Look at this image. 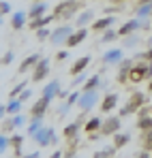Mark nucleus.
<instances>
[{
  "label": "nucleus",
  "mask_w": 152,
  "mask_h": 158,
  "mask_svg": "<svg viewBox=\"0 0 152 158\" xmlns=\"http://www.w3.org/2000/svg\"><path fill=\"white\" fill-rule=\"evenodd\" d=\"M111 152H114V150H103V152H99V154H97V156H109V154H111Z\"/></svg>",
  "instance_id": "49530a36"
},
{
  "label": "nucleus",
  "mask_w": 152,
  "mask_h": 158,
  "mask_svg": "<svg viewBox=\"0 0 152 158\" xmlns=\"http://www.w3.org/2000/svg\"><path fill=\"white\" fill-rule=\"evenodd\" d=\"M41 126H43V118H32V122H30V126H28V135L34 137Z\"/></svg>",
  "instance_id": "393cba45"
},
{
  "label": "nucleus",
  "mask_w": 152,
  "mask_h": 158,
  "mask_svg": "<svg viewBox=\"0 0 152 158\" xmlns=\"http://www.w3.org/2000/svg\"><path fill=\"white\" fill-rule=\"evenodd\" d=\"M67 58H69V52H67V49L56 53V60H58V62H62V60H67Z\"/></svg>",
  "instance_id": "a19ab883"
},
{
  "label": "nucleus",
  "mask_w": 152,
  "mask_h": 158,
  "mask_svg": "<svg viewBox=\"0 0 152 158\" xmlns=\"http://www.w3.org/2000/svg\"><path fill=\"white\" fill-rule=\"evenodd\" d=\"M77 9H79V4H77L75 0H64V2H60V4L56 6V11H54V19H69Z\"/></svg>",
  "instance_id": "f257e3e1"
},
{
  "label": "nucleus",
  "mask_w": 152,
  "mask_h": 158,
  "mask_svg": "<svg viewBox=\"0 0 152 158\" xmlns=\"http://www.w3.org/2000/svg\"><path fill=\"white\" fill-rule=\"evenodd\" d=\"M45 11H47V2H45V0H34V4H32L30 11H28V17H30V19L41 17V15H45Z\"/></svg>",
  "instance_id": "6e6552de"
},
{
  "label": "nucleus",
  "mask_w": 152,
  "mask_h": 158,
  "mask_svg": "<svg viewBox=\"0 0 152 158\" xmlns=\"http://www.w3.org/2000/svg\"><path fill=\"white\" fill-rule=\"evenodd\" d=\"M77 98H79V94H77V92L69 94V101H67V105H69V107H71V105H75V103H77Z\"/></svg>",
  "instance_id": "ea45409f"
},
{
  "label": "nucleus",
  "mask_w": 152,
  "mask_h": 158,
  "mask_svg": "<svg viewBox=\"0 0 152 158\" xmlns=\"http://www.w3.org/2000/svg\"><path fill=\"white\" fill-rule=\"evenodd\" d=\"M9 141H11V145L15 148V156H22V143H24V137H22V135H13V137H9Z\"/></svg>",
  "instance_id": "b1692460"
},
{
  "label": "nucleus",
  "mask_w": 152,
  "mask_h": 158,
  "mask_svg": "<svg viewBox=\"0 0 152 158\" xmlns=\"http://www.w3.org/2000/svg\"><path fill=\"white\" fill-rule=\"evenodd\" d=\"M103 126V122L99 120V118H92V120H88V124H86V131L88 132H94V131H99Z\"/></svg>",
  "instance_id": "cd10ccee"
},
{
  "label": "nucleus",
  "mask_w": 152,
  "mask_h": 158,
  "mask_svg": "<svg viewBox=\"0 0 152 158\" xmlns=\"http://www.w3.org/2000/svg\"><path fill=\"white\" fill-rule=\"evenodd\" d=\"M139 26H141V22H137V19H133V22H127L124 26L118 30V34H120V36H128L131 32H135V30H137Z\"/></svg>",
  "instance_id": "f3484780"
},
{
  "label": "nucleus",
  "mask_w": 152,
  "mask_h": 158,
  "mask_svg": "<svg viewBox=\"0 0 152 158\" xmlns=\"http://www.w3.org/2000/svg\"><path fill=\"white\" fill-rule=\"evenodd\" d=\"M137 126H139L141 131H150L152 128V118H146V115L139 118V124H137Z\"/></svg>",
  "instance_id": "2f4dec72"
},
{
  "label": "nucleus",
  "mask_w": 152,
  "mask_h": 158,
  "mask_svg": "<svg viewBox=\"0 0 152 158\" xmlns=\"http://www.w3.org/2000/svg\"><path fill=\"white\" fill-rule=\"evenodd\" d=\"M88 64H90V58H88V56H84V58H79V60H77L75 64L71 66V73H73V75H77V73H81V71H84V69H86Z\"/></svg>",
  "instance_id": "aec40b11"
},
{
  "label": "nucleus",
  "mask_w": 152,
  "mask_h": 158,
  "mask_svg": "<svg viewBox=\"0 0 152 158\" xmlns=\"http://www.w3.org/2000/svg\"><path fill=\"white\" fill-rule=\"evenodd\" d=\"M86 34H88V32H86V28L81 26L77 32H71V36L67 39V45H69V47H75V45H79V43L86 39Z\"/></svg>",
  "instance_id": "f8f14e48"
},
{
  "label": "nucleus",
  "mask_w": 152,
  "mask_h": 158,
  "mask_svg": "<svg viewBox=\"0 0 152 158\" xmlns=\"http://www.w3.org/2000/svg\"><path fill=\"white\" fill-rule=\"evenodd\" d=\"M26 85H28V83H26V81H20V83H17V85H13V90H11V92H9V98H17V96H20V94H22V90H24Z\"/></svg>",
  "instance_id": "c756f323"
},
{
  "label": "nucleus",
  "mask_w": 152,
  "mask_h": 158,
  "mask_svg": "<svg viewBox=\"0 0 152 158\" xmlns=\"http://www.w3.org/2000/svg\"><path fill=\"white\" fill-rule=\"evenodd\" d=\"M58 92H60V83H58L56 79L50 81V83L43 88V96H45V98H50V101L54 98V96H58Z\"/></svg>",
  "instance_id": "ddd939ff"
},
{
  "label": "nucleus",
  "mask_w": 152,
  "mask_h": 158,
  "mask_svg": "<svg viewBox=\"0 0 152 158\" xmlns=\"http://www.w3.org/2000/svg\"><path fill=\"white\" fill-rule=\"evenodd\" d=\"M51 19H54V15H41V17H34V19L30 22V28H32V30H39V28L47 26Z\"/></svg>",
  "instance_id": "a211bd4d"
},
{
  "label": "nucleus",
  "mask_w": 152,
  "mask_h": 158,
  "mask_svg": "<svg viewBox=\"0 0 152 158\" xmlns=\"http://www.w3.org/2000/svg\"><path fill=\"white\" fill-rule=\"evenodd\" d=\"M9 145H11V141H9V137H7V135L2 132V135H0V154H4Z\"/></svg>",
  "instance_id": "473e14b6"
},
{
  "label": "nucleus",
  "mask_w": 152,
  "mask_h": 158,
  "mask_svg": "<svg viewBox=\"0 0 152 158\" xmlns=\"http://www.w3.org/2000/svg\"><path fill=\"white\" fill-rule=\"evenodd\" d=\"M39 60H41V56H39V53H32V56H28V58H26L24 62L20 64V69H17V73H28V69H34Z\"/></svg>",
  "instance_id": "9b49d317"
},
{
  "label": "nucleus",
  "mask_w": 152,
  "mask_h": 158,
  "mask_svg": "<svg viewBox=\"0 0 152 158\" xmlns=\"http://www.w3.org/2000/svg\"><path fill=\"white\" fill-rule=\"evenodd\" d=\"M116 34H118V32H114V30H109V28H107L101 41H103V43H109V41H114V39H116Z\"/></svg>",
  "instance_id": "c9c22d12"
},
{
  "label": "nucleus",
  "mask_w": 152,
  "mask_h": 158,
  "mask_svg": "<svg viewBox=\"0 0 152 158\" xmlns=\"http://www.w3.org/2000/svg\"><path fill=\"white\" fill-rule=\"evenodd\" d=\"M146 77H152V62H150V66H148V71H146Z\"/></svg>",
  "instance_id": "de8ad7c7"
},
{
  "label": "nucleus",
  "mask_w": 152,
  "mask_h": 158,
  "mask_svg": "<svg viewBox=\"0 0 152 158\" xmlns=\"http://www.w3.org/2000/svg\"><path fill=\"white\" fill-rule=\"evenodd\" d=\"M50 36H51V30L47 26H43V28L37 30V39H39V41H45V39H50Z\"/></svg>",
  "instance_id": "7c9ffc66"
},
{
  "label": "nucleus",
  "mask_w": 152,
  "mask_h": 158,
  "mask_svg": "<svg viewBox=\"0 0 152 158\" xmlns=\"http://www.w3.org/2000/svg\"><path fill=\"white\" fill-rule=\"evenodd\" d=\"M92 17H94V13H92V11H84V13H81L79 17H77V26L81 28L84 24H88V22H90Z\"/></svg>",
  "instance_id": "c85d7f7f"
},
{
  "label": "nucleus",
  "mask_w": 152,
  "mask_h": 158,
  "mask_svg": "<svg viewBox=\"0 0 152 158\" xmlns=\"http://www.w3.org/2000/svg\"><path fill=\"white\" fill-rule=\"evenodd\" d=\"M99 83H101V77H99V75H92V77L86 81L84 92H86V90H97V88H99Z\"/></svg>",
  "instance_id": "a878e982"
},
{
  "label": "nucleus",
  "mask_w": 152,
  "mask_h": 158,
  "mask_svg": "<svg viewBox=\"0 0 152 158\" xmlns=\"http://www.w3.org/2000/svg\"><path fill=\"white\" fill-rule=\"evenodd\" d=\"M84 79H86V75H84V73H81V75H79V73H77V77H75V81H73V83H81V81H84Z\"/></svg>",
  "instance_id": "37998d69"
},
{
  "label": "nucleus",
  "mask_w": 152,
  "mask_h": 158,
  "mask_svg": "<svg viewBox=\"0 0 152 158\" xmlns=\"http://www.w3.org/2000/svg\"><path fill=\"white\" fill-rule=\"evenodd\" d=\"M11 120H13L15 128H20V126H24V124H26V118L22 115V113H15V115H11Z\"/></svg>",
  "instance_id": "72a5a7b5"
},
{
  "label": "nucleus",
  "mask_w": 152,
  "mask_h": 158,
  "mask_svg": "<svg viewBox=\"0 0 152 158\" xmlns=\"http://www.w3.org/2000/svg\"><path fill=\"white\" fill-rule=\"evenodd\" d=\"M128 141H131V137H128V135H118V132H114V150L124 148Z\"/></svg>",
  "instance_id": "4be33fe9"
},
{
  "label": "nucleus",
  "mask_w": 152,
  "mask_h": 158,
  "mask_svg": "<svg viewBox=\"0 0 152 158\" xmlns=\"http://www.w3.org/2000/svg\"><path fill=\"white\" fill-rule=\"evenodd\" d=\"M2 17H4V15H2V13H0V26H2Z\"/></svg>",
  "instance_id": "09e8293b"
},
{
  "label": "nucleus",
  "mask_w": 152,
  "mask_h": 158,
  "mask_svg": "<svg viewBox=\"0 0 152 158\" xmlns=\"http://www.w3.org/2000/svg\"><path fill=\"white\" fill-rule=\"evenodd\" d=\"M34 141L41 145V148H45V145H51V143H56V132L51 126H41L39 132L34 135Z\"/></svg>",
  "instance_id": "f03ea898"
},
{
  "label": "nucleus",
  "mask_w": 152,
  "mask_h": 158,
  "mask_svg": "<svg viewBox=\"0 0 152 158\" xmlns=\"http://www.w3.org/2000/svg\"><path fill=\"white\" fill-rule=\"evenodd\" d=\"M146 71H148V66H133V69H131V73H128V77L137 83V81L146 79Z\"/></svg>",
  "instance_id": "dca6fc26"
},
{
  "label": "nucleus",
  "mask_w": 152,
  "mask_h": 158,
  "mask_svg": "<svg viewBox=\"0 0 152 158\" xmlns=\"http://www.w3.org/2000/svg\"><path fill=\"white\" fill-rule=\"evenodd\" d=\"M4 113H7V105H0V122H2V118H4Z\"/></svg>",
  "instance_id": "a18cd8bd"
},
{
  "label": "nucleus",
  "mask_w": 152,
  "mask_h": 158,
  "mask_svg": "<svg viewBox=\"0 0 152 158\" xmlns=\"http://www.w3.org/2000/svg\"><path fill=\"white\" fill-rule=\"evenodd\" d=\"M50 103H51L50 98L41 96L34 105L30 107V115H32V118H43V115H45V111H47V107H50Z\"/></svg>",
  "instance_id": "0eeeda50"
},
{
  "label": "nucleus",
  "mask_w": 152,
  "mask_h": 158,
  "mask_svg": "<svg viewBox=\"0 0 152 158\" xmlns=\"http://www.w3.org/2000/svg\"><path fill=\"white\" fill-rule=\"evenodd\" d=\"M47 71H50V60H47V58H41V60L37 62V66L32 69V81H34V83L43 81V79L47 77Z\"/></svg>",
  "instance_id": "20e7f679"
},
{
  "label": "nucleus",
  "mask_w": 152,
  "mask_h": 158,
  "mask_svg": "<svg viewBox=\"0 0 152 158\" xmlns=\"http://www.w3.org/2000/svg\"><path fill=\"white\" fill-rule=\"evenodd\" d=\"M141 58H146V60H150V62H152V47H150L146 53H141Z\"/></svg>",
  "instance_id": "c03bdc74"
},
{
  "label": "nucleus",
  "mask_w": 152,
  "mask_h": 158,
  "mask_svg": "<svg viewBox=\"0 0 152 158\" xmlns=\"http://www.w3.org/2000/svg\"><path fill=\"white\" fill-rule=\"evenodd\" d=\"M13 58H15V53H13V52H7L4 56H2V60H0V64H2V66H9V64L13 62Z\"/></svg>",
  "instance_id": "f704fd0d"
},
{
  "label": "nucleus",
  "mask_w": 152,
  "mask_h": 158,
  "mask_svg": "<svg viewBox=\"0 0 152 158\" xmlns=\"http://www.w3.org/2000/svg\"><path fill=\"white\" fill-rule=\"evenodd\" d=\"M118 128H120V118H109L107 122H103L101 132L103 135H114V132H118Z\"/></svg>",
  "instance_id": "1a4fd4ad"
},
{
  "label": "nucleus",
  "mask_w": 152,
  "mask_h": 158,
  "mask_svg": "<svg viewBox=\"0 0 152 158\" xmlns=\"http://www.w3.org/2000/svg\"><path fill=\"white\" fill-rule=\"evenodd\" d=\"M71 26H60V28H56V30H51V36H50V41L54 43V45H60V43H67V39L71 36Z\"/></svg>",
  "instance_id": "423d86ee"
},
{
  "label": "nucleus",
  "mask_w": 152,
  "mask_h": 158,
  "mask_svg": "<svg viewBox=\"0 0 152 158\" xmlns=\"http://www.w3.org/2000/svg\"><path fill=\"white\" fill-rule=\"evenodd\" d=\"M79 122H75V124H69L67 128H64V137H69V139H75V135H77V131H79Z\"/></svg>",
  "instance_id": "bb28decb"
},
{
  "label": "nucleus",
  "mask_w": 152,
  "mask_h": 158,
  "mask_svg": "<svg viewBox=\"0 0 152 158\" xmlns=\"http://www.w3.org/2000/svg\"><path fill=\"white\" fill-rule=\"evenodd\" d=\"M146 103V96L141 94V92H135L133 96H131V101H128V105L120 111V115H128V113H133V111H137L139 107Z\"/></svg>",
  "instance_id": "39448f33"
},
{
  "label": "nucleus",
  "mask_w": 152,
  "mask_h": 158,
  "mask_svg": "<svg viewBox=\"0 0 152 158\" xmlns=\"http://www.w3.org/2000/svg\"><path fill=\"white\" fill-rule=\"evenodd\" d=\"M131 69H133V62H131V60H120V75H118V81H127Z\"/></svg>",
  "instance_id": "2eb2a0df"
},
{
  "label": "nucleus",
  "mask_w": 152,
  "mask_h": 158,
  "mask_svg": "<svg viewBox=\"0 0 152 158\" xmlns=\"http://www.w3.org/2000/svg\"><path fill=\"white\" fill-rule=\"evenodd\" d=\"M13 128H15V124H13V120H11V118L2 122V131H4V132H11Z\"/></svg>",
  "instance_id": "4c0bfd02"
},
{
  "label": "nucleus",
  "mask_w": 152,
  "mask_h": 158,
  "mask_svg": "<svg viewBox=\"0 0 152 158\" xmlns=\"http://www.w3.org/2000/svg\"><path fill=\"white\" fill-rule=\"evenodd\" d=\"M116 19L114 17H103V19H99V22H94L92 24V28L99 32V30H107V28H111V24H114Z\"/></svg>",
  "instance_id": "5701e85b"
},
{
  "label": "nucleus",
  "mask_w": 152,
  "mask_h": 158,
  "mask_svg": "<svg viewBox=\"0 0 152 158\" xmlns=\"http://www.w3.org/2000/svg\"><path fill=\"white\" fill-rule=\"evenodd\" d=\"M97 92L94 90H86V92H81V96L77 98V107L81 109V111H88V109H92L94 103H97Z\"/></svg>",
  "instance_id": "7ed1b4c3"
},
{
  "label": "nucleus",
  "mask_w": 152,
  "mask_h": 158,
  "mask_svg": "<svg viewBox=\"0 0 152 158\" xmlns=\"http://www.w3.org/2000/svg\"><path fill=\"white\" fill-rule=\"evenodd\" d=\"M116 103H118V96H116V94H107V96L103 98L101 109H103V111H111V109L116 107Z\"/></svg>",
  "instance_id": "412c9836"
},
{
  "label": "nucleus",
  "mask_w": 152,
  "mask_h": 158,
  "mask_svg": "<svg viewBox=\"0 0 152 158\" xmlns=\"http://www.w3.org/2000/svg\"><path fill=\"white\" fill-rule=\"evenodd\" d=\"M144 141H146V148H148V150H152V128H150V132L146 135V139H144Z\"/></svg>",
  "instance_id": "79ce46f5"
},
{
  "label": "nucleus",
  "mask_w": 152,
  "mask_h": 158,
  "mask_svg": "<svg viewBox=\"0 0 152 158\" xmlns=\"http://www.w3.org/2000/svg\"><path fill=\"white\" fill-rule=\"evenodd\" d=\"M30 96H32V90H22V94H20V96H17V98H20V101H22V103H26V101H28V98H30Z\"/></svg>",
  "instance_id": "58836bf2"
},
{
  "label": "nucleus",
  "mask_w": 152,
  "mask_h": 158,
  "mask_svg": "<svg viewBox=\"0 0 152 158\" xmlns=\"http://www.w3.org/2000/svg\"><path fill=\"white\" fill-rule=\"evenodd\" d=\"M0 13H2V15L11 13V2H7V0H0Z\"/></svg>",
  "instance_id": "e433bc0d"
},
{
  "label": "nucleus",
  "mask_w": 152,
  "mask_h": 158,
  "mask_svg": "<svg viewBox=\"0 0 152 158\" xmlns=\"http://www.w3.org/2000/svg\"><path fill=\"white\" fill-rule=\"evenodd\" d=\"M26 19H28V13H24V11H15L13 17H11V28H13V30H22V28L26 26Z\"/></svg>",
  "instance_id": "9d476101"
},
{
  "label": "nucleus",
  "mask_w": 152,
  "mask_h": 158,
  "mask_svg": "<svg viewBox=\"0 0 152 158\" xmlns=\"http://www.w3.org/2000/svg\"><path fill=\"white\" fill-rule=\"evenodd\" d=\"M22 111V101L20 98H9V103H7V113L9 115H15V113H20Z\"/></svg>",
  "instance_id": "6ab92c4d"
},
{
  "label": "nucleus",
  "mask_w": 152,
  "mask_h": 158,
  "mask_svg": "<svg viewBox=\"0 0 152 158\" xmlns=\"http://www.w3.org/2000/svg\"><path fill=\"white\" fill-rule=\"evenodd\" d=\"M122 60V52L120 49H109V52L103 56V62L105 64H116V62H120Z\"/></svg>",
  "instance_id": "4468645a"
}]
</instances>
